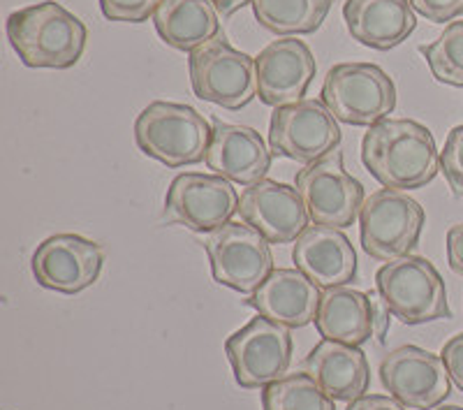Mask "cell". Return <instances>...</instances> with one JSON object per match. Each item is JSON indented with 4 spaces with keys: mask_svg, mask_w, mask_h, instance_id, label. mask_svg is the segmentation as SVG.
I'll return each instance as SVG.
<instances>
[{
    "mask_svg": "<svg viewBox=\"0 0 463 410\" xmlns=\"http://www.w3.org/2000/svg\"><path fill=\"white\" fill-rule=\"evenodd\" d=\"M362 163L392 190H417L440 172V151L431 130L412 119H384L362 139Z\"/></svg>",
    "mask_w": 463,
    "mask_h": 410,
    "instance_id": "obj_1",
    "label": "cell"
},
{
    "mask_svg": "<svg viewBox=\"0 0 463 410\" xmlns=\"http://www.w3.org/2000/svg\"><path fill=\"white\" fill-rule=\"evenodd\" d=\"M5 31L24 65L49 70H68L80 63L89 37L80 16L56 0L12 12Z\"/></svg>",
    "mask_w": 463,
    "mask_h": 410,
    "instance_id": "obj_2",
    "label": "cell"
},
{
    "mask_svg": "<svg viewBox=\"0 0 463 410\" xmlns=\"http://www.w3.org/2000/svg\"><path fill=\"white\" fill-rule=\"evenodd\" d=\"M213 126L190 105L156 100L135 121V142L148 158L167 167L206 160Z\"/></svg>",
    "mask_w": 463,
    "mask_h": 410,
    "instance_id": "obj_3",
    "label": "cell"
},
{
    "mask_svg": "<svg viewBox=\"0 0 463 410\" xmlns=\"http://www.w3.org/2000/svg\"><path fill=\"white\" fill-rule=\"evenodd\" d=\"M375 290L392 316L403 325H427L452 318L445 281L421 255H403L384 262L375 273Z\"/></svg>",
    "mask_w": 463,
    "mask_h": 410,
    "instance_id": "obj_4",
    "label": "cell"
},
{
    "mask_svg": "<svg viewBox=\"0 0 463 410\" xmlns=\"http://www.w3.org/2000/svg\"><path fill=\"white\" fill-rule=\"evenodd\" d=\"M320 95L338 121L354 128L375 126L396 110L394 80L373 63L334 65Z\"/></svg>",
    "mask_w": 463,
    "mask_h": 410,
    "instance_id": "obj_5",
    "label": "cell"
},
{
    "mask_svg": "<svg viewBox=\"0 0 463 410\" xmlns=\"http://www.w3.org/2000/svg\"><path fill=\"white\" fill-rule=\"evenodd\" d=\"M427 214L403 190L383 188L371 193L359 211V237L369 258L378 262L411 255L420 243Z\"/></svg>",
    "mask_w": 463,
    "mask_h": 410,
    "instance_id": "obj_6",
    "label": "cell"
},
{
    "mask_svg": "<svg viewBox=\"0 0 463 410\" xmlns=\"http://www.w3.org/2000/svg\"><path fill=\"white\" fill-rule=\"evenodd\" d=\"M190 86L197 98L237 111L258 98L255 58L232 47L225 37L188 53Z\"/></svg>",
    "mask_w": 463,
    "mask_h": 410,
    "instance_id": "obj_7",
    "label": "cell"
},
{
    "mask_svg": "<svg viewBox=\"0 0 463 410\" xmlns=\"http://www.w3.org/2000/svg\"><path fill=\"white\" fill-rule=\"evenodd\" d=\"M211 273L218 285L253 295L274 272V255L267 239L248 223L230 221L204 239Z\"/></svg>",
    "mask_w": 463,
    "mask_h": 410,
    "instance_id": "obj_8",
    "label": "cell"
},
{
    "mask_svg": "<svg viewBox=\"0 0 463 410\" xmlns=\"http://www.w3.org/2000/svg\"><path fill=\"white\" fill-rule=\"evenodd\" d=\"M289 327L258 316L237 329L225 341V353L234 371V380L246 389H264L288 376L292 364Z\"/></svg>",
    "mask_w": 463,
    "mask_h": 410,
    "instance_id": "obj_9",
    "label": "cell"
},
{
    "mask_svg": "<svg viewBox=\"0 0 463 410\" xmlns=\"http://www.w3.org/2000/svg\"><path fill=\"white\" fill-rule=\"evenodd\" d=\"M343 139L338 119L322 100H304L274 110L269 123V147L276 156L311 165L336 151Z\"/></svg>",
    "mask_w": 463,
    "mask_h": 410,
    "instance_id": "obj_10",
    "label": "cell"
},
{
    "mask_svg": "<svg viewBox=\"0 0 463 410\" xmlns=\"http://www.w3.org/2000/svg\"><path fill=\"white\" fill-rule=\"evenodd\" d=\"M239 202L241 197L232 181L218 174L184 172L169 184L163 218L169 225L209 234L239 214Z\"/></svg>",
    "mask_w": 463,
    "mask_h": 410,
    "instance_id": "obj_11",
    "label": "cell"
},
{
    "mask_svg": "<svg viewBox=\"0 0 463 410\" xmlns=\"http://www.w3.org/2000/svg\"><path fill=\"white\" fill-rule=\"evenodd\" d=\"M304 197L311 221L326 227H350L359 221L364 205V186L343 165V153L332 151L322 160L299 169L295 181Z\"/></svg>",
    "mask_w": 463,
    "mask_h": 410,
    "instance_id": "obj_12",
    "label": "cell"
},
{
    "mask_svg": "<svg viewBox=\"0 0 463 410\" xmlns=\"http://www.w3.org/2000/svg\"><path fill=\"white\" fill-rule=\"evenodd\" d=\"M380 383L412 410H436L452 395V378L442 358L420 346H399L384 355Z\"/></svg>",
    "mask_w": 463,
    "mask_h": 410,
    "instance_id": "obj_13",
    "label": "cell"
},
{
    "mask_svg": "<svg viewBox=\"0 0 463 410\" xmlns=\"http://www.w3.org/2000/svg\"><path fill=\"white\" fill-rule=\"evenodd\" d=\"M105 248L80 234H53L35 248L31 272L43 288L61 295H80L98 281Z\"/></svg>",
    "mask_w": 463,
    "mask_h": 410,
    "instance_id": "obj_14",
    "label": "cell"
},
{
    "mask_svg": "<svg viewBox=\"0 0 463 410\" xmlns=\"http://www.w3.org/2000/svg\"><path fill=\"white\" fill-rule=\"evenodd\" d=\"M243 223L262 234L269 243H295L311 223V214L297 186L264 179L243 190L239 202Z\"/></svg>",
    "mask_w": 463,
    "mask_h": 410,
    "instance_id": "obj_15",
    "label": "cell"
},
{
    "mask_svg": "<svg viewBox=\"0 0 463 410\" xmlns=\"http://www.w3.org/2000/svg\"><path fill=\"white\" fill-rule=\"evenodd\" d=\"M258 98L264 105H295L304 100L306 91L317 72V63L308 44L297 37H280L255 56Z\"/></svg>",
    "mask_w": 463,
    "mask_h": 410,
    "instance_id": "obj_16",
    "label": "cell"
},
{
    "mask_svg": "<svg viewBox=\"0 0 463 410\" xmlns=\"http://www.w3.org/2000/svg\"><path fill=\"white\" fill-rule=\"evenodd\" d=\"M213 135H211L209 151H206V167L213 174L239 186L260 184L267 179L271 169V147H267L255 128L222 123L213 119Z\"/></svg>",
    "mask_w": 463,
    "mask_h": 410,
    "instance_id": "obj_17",
    "label": "cell"
},
{
    "mask_svg": "<svg viewBox=\"0 0 463 410\" xmlns=\"http://www.w3.org/2000/svg\"><path fill=\"white\" fill-rule=\"evenodd\" d=\"M292 262L322 290L341 288L357 279V253L336 227L316 223L306 227L292 248Z\"/></svg>",
    "mask_w": 463,
    "mask_h": 410,
    "instance_id": "obj_18",
    "label": "cell"
},
{
    "mask_svg": "<svg viewBox=\"0 0 463 410\" xmlns=\"http://www.w3.org/2000/svg\"><path fill=\"white\" fill-rule=\"evenodd\" d=\"M322 301V288H317L299 269H274L271 276L248 295L246 304L258 310V316L269 318L289 329L316 322Z\"/></svg>",
    "mask_w": 463,
    "mask_h": 410,
    "instance_id": "obj_19",
    "label": "cell"
},
{
    "mask_svg": "<svg viewBox=\"0 0 463 410\" xmlns=\"http://www.w3.org/2000/svg\"><path fill=\"white\" fill-rule=\"evenodd\" d=\"M343 19L353 40L375 52L399 47L417 28L411 0H345Z\"/></svg>",
    "mask_w": 463,
    "mask_h": 410,
    "instance_id": "obj_20",
    "label": "cell"
},
{
    "mask_svg": "<svg viewBox=\"0 0 463 410\" xmlns=\"http://www.w3.org/2000/svg\"><path fill=\"white\" fill-rule=\"evenodd\" d=\"M306 374L334 401H354L369 392L371 367L359 346L322 338L304 362Z\"/></svg>",
    "mask_w": 463,
    "mask_h": 410,
    "instance_id": "obj_21",
    "label": "cell"
},
{
    "mask_svg": "<svg viewBox=\"0 0 463 410\" xmlns=\"http://www.w3.org/2000/svg\"><path fill=\"white\" fill-rule=\"evenodd\" d=\"M153 26L165 44L188 53L222 37L221 14L211 0H165Z\"/></svg>",
    "mask_w": 463,
    "mask_h": 410,
    "instance_id": "obj_22",
    "label": "cell"
},
{
    "mask_svg": "<svg viewBox=\"0 0 463 410\" xmlns=\"http://www.w3.org/2000/svg\"><path fill=\"white\" fill-rule=\"evenodd\" d=\"M316 329L326 341L362 348L373 338V309L369 292L347 285L325 290L316 316Z\"/></svg>",
    "mask_w": 463,
    "mask_h": 410,
    "instance_id": "obj_23",
    "label": "cell"
},
{
    "mask_svg": "<svg viewBox=\"0 0 463 410\" xmlns=\"http://www.w3.org/2000/svg\"><path fill=\"white\" fill-rule=\"evenodd\" d=\"M334 0H253L260 26L283 37L311 35L325 24Z\"/></svg>",
    "mask_w": 463,
    "mask_h": 410,
    "instance_id": "obj_24",
    "label": "cell"
},
{
    "mask_svg": "<svg viewBox=\"0 0 463 410\" xmlns=\"http://www.w3.org/2000/svg\"><path fill=\"white\" fill-rule=\"evenodd\" d=\"M264 410H336V401L322 392L311 376L288 374L262 389Z\"/></svg>",
    "mask_w": 463,
    "mask_h": 410,
    "instance_id": "obj_25",
    "label": "cell"
},
{
    "mask_svg": "<svg viewBox=\"0 0 463 410\" xmlns=\"http://www.w3.org/2000/svg\"><path fill=\"white\" fill-rule=\"evenodd\" d=\"M420 53L427 58L433 80L440 84L461 89L463 86V19L445 26L436 43L420 47Z\"/></svg>",
    "mask_w": 463,
    "mask_h": 410,
    "instance_id": "obj_26",
    "label": "cell"
},
{
    "mask_svg": "<svg viewBox=\"0 0 463 410\" xmlns=\"http://www.w3.org/2000/svg\"><path fill=\"white\" fill-rule=\"evenodd\" d=\"M440 172L445 174L449 188L457 197L463 195V126L449 130L440 151Z\"/></svg>",
    "mask_w": 463,
    "mask_h": 410,
    "instance_id": "obj_27",
    "label": "cell"
},
{
    "mask_svg": "<svg viewBox=\"0 0 463 410\" xmlns=\"http://www.w3.org/2000/svg\"><path fill=\"white\" fill-rule=\"evenodd\" d=\"M163 3L165 0H100V7L109 22L144 24Z\"/></svg>",
    "mask_w": 463,
    "mask_h": 410,
    "instance_id": "obj_28",
    "label": "cell"
},
{
    "mask_svg": "<svg viewBox=\"0 0 463 410\" xmlns=\"http://www.w3.org/2000/svg\"><path fill=\"white\" fill-rule=\"evenodd\" d=\"M411 5L431 24H448L463 16V0H411Z\"/></svg>",
    "mask_w": 463,
    "mask_h": 410,
    "instance_id": "obj_29",
    "label": "cell"
},
{
    "mask_svg": "<svg viewBox=\"0 0 463 410\" xmlns=\"http://www.w3.org/2000/svg\"><path fill=\"white\" fill-rule=\"evenodd\" d=\"M440 358L445 362V367H448L452 383L463 392V331L442 346Z\"/></svg>",
    "mask_w": 463,
    "mask_h": 410,
    "instance_id": "obj_30",
    "label": "cell"
},
{
    "mask_svg": "<svg viewBox=\"0 0 463 410\" xmlns=\"http://www.w3.org/2000/svg\"><path fill=\"white\" fill-rule=\"evenodd\" d=\"M371 297V309H373V338L378 346H383L384 338H387V331H390V322H392V313L390 309L384 306L383 297H380V292L375 290V292H369Z\"/></svg>",
    "mask_w": 463,
    "mask_h": 410,
    "instance_id": "obj_31",
    "label": "cell"
},
{
    "mask_svg": "<svg viewBox=\"0 0 463 410\" xmlns=\"http://www.w3.org/2000/svg\"><path fill=\"white\" fill-rule=\"evenodd\" d=\"M448 262L449 269L463 279V223H457L448 232Z\"/></svg>",
    "mask_w": 463,
    "mask_h": 410,
    "instance_id": "obj_32",
    "label": "cell"
},
{
    "mask_svg": "<svg viewBox=\"0 0 463 410\" xmlns=\"http://www.w3.org/2000/svg\"><path fill=\"white\" fill-rule=\"evenodd\" d=\"M345 410H405V405L401 401H396L394 396L364 395L359 399L350 401Z\"/></svg>",
    "mask_w": 463,
    "mask_h": 410,
    "instance_id": "obj_33",
    "label": "cell"
},
{
    "mask_svg": "<svg viewBox=\"0 0 463 410\" xmlns=\"http://www.w3.org/2000/svg\"><path fill=\"white\" fill-rule=\"evenodd\" d=\"M213 3V7L218 10V14L222 16V19H227V16H232L234 12H239L241 7L250 5L253 0H211Z\"/></svg>",
    "mask_w": 463,
    "mask_h": 410,
    "instance_id": "obj_34",
    "label": "cell"
},
{
    "mask_svg": "<svg viewBox=\"0 0 463 410\" xmlns=\"http://www.w3.org/2000/svg\"><path fill=\"white\" fill-rule=\"evenodd\" d=\"M436 410H463L461 405H438Z\"/></svg>",
    "mask_w": 463,
    "mask_h": 410,
    "instance_id": "obj_35",
    "label": "cell"
}]
</instances>
